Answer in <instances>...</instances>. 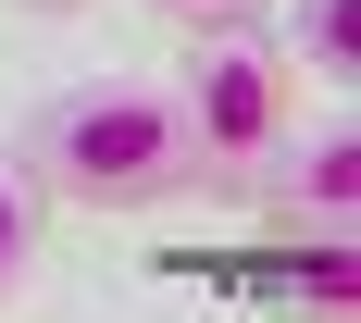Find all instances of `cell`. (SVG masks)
Instances as JSON below:
<instances>
[{
	"mask_svg": "<svg viewBox=\"0 0 361 323\" xmlns=\"http://www.w3.org/2000/svg\"><path fill=\"white\" fill-rule=\"evenodd\" d=\"M162 87H175V125H187V175L212 186V199H237L250 162L299 125V63L250 25V13H237V25H187V50H175Z\"/></svg>",
	"mask_w": 361,
	"mask_h": 323,
	"instance_id": "2",
	"label": "cell"
},
{
	"mask_svg": "<svg viewBox=\"0 0 361 323\" xmlns=\"http://www.w3.org/2000/svg\"><path fill=\"white\" fill-rule=\"evenodd\" d=\"M312 87H336L349 100V75H361V50H349V0H287V37H274Z\"/></svg>",
	"mask_w": 361,
	"mask_h": 323,
	"instance_id": "4",
	"label": "cell"
},
{
	"mask_svg": "<svg viewBox=\"0 0 361 323\" xmlns=\"http://www.w3.org/2000/svg\"><path fill=\"white\" fill-rule=\"evenodd\" d=\"M13 13H75V0H13Z\"/></svg>",
	"mask_w": 361,
	"mask_h": 323,
	"instance_id": "7",
	"label": "cell"
},
{
	"mask_svg": "<svg viewBox=\"0 0 361 323\" xmlns=\"http://www.w3.org/2000/svg\"><path fill=\"white\" fill-rule=\"evenodd\" d=\"M262 212V236L274 249H349V212H361V125L336 112V125H312V137H274L250 162V186H237Z\"/></svg>",
	"mask_w": 361,
	"mask_h": 323,
	"instance_id": "3",
	"label": "cell"
},
{
	"mask_svg": "<svg viewBox=\"0 0 361 323\" xmlns=\"http://www.w3.org/2000/svg\"><path fill=\"white\" fill-rule=\"evenodd\" d=\"M37 249H50V199H37L25 162H0V311H13V286L37 274Z\"/></svg>",
	"mask_w": 361,
	"mask_h": 323,
	"instance_id": "5",
	"label": "cell"
},
{
	"mask_svg": "<svg viewBox=\"0 0 361 323\" xmlns=\"http://www.w3.org/2000/svg\"><path fill=\"white\" fill-rule=\"evenodd\" d=\"M149 13L187 37V25H237V13H262V0H149Z\"/></svg>",
	"mask_w": 361,
	"mask_h": 323,
	"instance_id": "6",
	"label": "cell"
},
{
	"mask_svg": "<svg viewBox=\"0 0 361 323\" xmlns=\"http://www.w3.org/2000/svg\"><path fill=\"white\" fill-rule=\"evenodd\" d=\"M13 162L37 175L50 212H162V199H200L162 75H75V87H50L13 125Z\"/></svg>",
	"mask_w": 361,
	"mask_h": 323,
	"instance_id": "1",
	"label": "cell"
}]
</instances>
